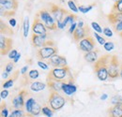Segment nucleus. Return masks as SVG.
<instances>
[{
	"instance_id": "f257e3e1",
	"label": "nucleus",
	"mask_w": 122,
	"mask_h": 117,
	"mask_svg": "<svg viewBox=\"0 0 122 117\" xmlns=\"http://www.w3.org/2000/svg\"><path fill=\"white\" fill-rule=\"evenodd\" d=\"M47 79L73 83V78L71 76L70 68L68 66L63 68H53L47 75Z\"/></svg>"
},
{
	"instance_id": "f03ea898",
	"label": "nucleus",
	"mask_w": 122,
	"mask_h": 117,
	"mask_svg": "<svg viewBox=\"0 0 122 117\" xmlns=\"http://www.w3.org/2000/svg\"><path fill=\"white\" fill-rule=\"evenodd\" d=\"M110 54H104L98 59L94 64V71L100 81H106L108 77V65L110 61Z\"/></svg>"
},
{
	"instance_id": "7ed1b4c3",
	"label": "nucleus",
	"mask_w": 122,
	"mask_h": 117,
	"mask_svg": "<svg viewBox=\"0 0 122 117\" xmlns=\"http://www.w3.org/2000/svg\"><path fill=\"white\" fill-rule=\"evenodd\" d=\"M120 62L117 55H111L108 65V77L111 81H114L119 77L120 72Z\"/></svg>"
},
{
	"instance_id": "20e7f679",
	"label": "nucleus",
	"mask_w": 122,
	"mask_h": 117,
	"mask_svg": "<svg viewBox=\"0 0 122 117\" xmlns=\"http://www.w3.org/2000/svg\"><path fill=\"white\" fill-rule=\"evenodd\" d=\"M48 103L50 105V108L54 112H57L61 110L65 104L66 99L61 96L58 92H50V96L48 98Z\"/></svg>"
},
{
	"instance_id": "39448f33",
	"label": "nucleus",
	"mask_w": 122,
	"mask_h": 117,
	"mask_svg": "<svg viewBox=\"0 0 122 117\" xmlns=\"http://www.w3.org/2000/svg\"><path fill=\"white\" fill-rule=\"evenodd\" d=\"M39 15H40V18L41 20L44 23L46 28L48 30H51V31H55L56 30L57 27V23L55 21V19L53 18V16L51 15V13L45 10V9H42L39 11Z\"/></svg>"
},
{
	"instance_id": "423d86ee",
	"label": "nucleus",
	"mask_w": 122,
	"mask_h": 117,
	"mask_svg": "<svg viewBox=\"0 0 122 117\" xmlns=\"http://www.w3.org/2000/svg\"><path fill=\"white\" fill-rule=\"evenodd\" d=\"M50 13L53 16V18L55 19V21L56 23L62 22L67 15L70 14V12H68L65 9L61 8L58 5H56L54 3L50 4Z\"/></svg>"
},
{
	"instance_id": "0eeeda50",
	"label": "nucleus",
	"mask_w": 122,
	"mask_h": 117,
	"mask_svg": "<svg viewBox=\"0 0 122 117\" xmlns=\"http://www.w3.org/2000/svg\"><path fill=\"white\" fill-rule=\"evenodd\" d=\"M58 52V49L56 46H54V47H50V46H46V47H42V48H40L36 54H37V57L40 59V60H45L50 57H52L53 55L56 54Z\"/></svg>"
},
{
	"instance_id": "6e6552de",
	"label": "nucleus",
	"mask_w": 122,
	"mask_h": 117,
	"mask_svg": "<svg viewBox=\"0 0 122 117\" xmlns=\"http://www.w3.org/2000/svg\"><path fill=\"white\" fill-rule=\"evenodd\" d=\"M47 28H46L44 23L41 20L39 12L35 15L34 17V21H33V24H32V31L33 34H37V35H45L47 34Z\"/></svg>"
},
{
	"instance_id": "1a4fd4ad",
	"label": "nucleus",
	"mask_w": 122,
	"mask_h": 117,
	"mask_svg": "<svg viewBox=\"0 0 122 117\" xmlns=\"http://www.w3.org/2000/svg\"><path fill=\"white\" fill-rule=\"evenodd\" d=\"M27 95V91L25 89H22L19 94L12 99V106L15 110H23L24 106H25V98Z\"/></svg>"
},
{
	"instance_id": "9d476101",
	"label": "nucleus",
	"mask_w": 122,
	"mask_h": 117,
	"mask_svg": "<svg viewBox=\"0 0 122 117\" xmlns=\"http://www.w3.org/2000/svg\"><path fill=\"white\" fill-rule=\"evenodd\" d=\"M47 64L52 66L53 68H63V67H67L68 63L67 60L64 56L59 55V54H55L52 57L47 60Z\"/></svg>"
},
{
	"instance_id": "9b49d317",
	"label": "nucleus",
	"mask_w": 122,
	"mask_h": 117,
	"mask_svg": "<svg viewBox=\"0 0 122 117\" xmlns=\"http://www.w3.org/2000/svg\"><path fill=\"white\" fill-rule=\"evenodd\" d=\"M12 39L10 38H7L4 36H1L0 38V50H1V55L9 54L10 52L12 50Z\"/></svg>"
},
{
	"instance_id": "f8f14e48",
	"label": "nucleus",
	"mask_w": 122,
	"mask_h": 117,
	"mask_svg": "<svg viewBox=\"0 0 122 117\" xmlns=\"http://www.w3.org/2000/svg\"><path fill=\"white\" fill-rule=\"evenodd\" d=\"M79 48L81 51L85 52V53H89L94 50L95 48V40L91 36L85 38L84 39H82L79 42Z\"/></svg>"
},
{
	"instance_id": "ddd939ff",
	"label": "nucleus",
	"mask_w": 122,
	"mask_h": 117,
	"mask_svg": "<svg viewBox=\"0 0 122 117\" xmlns=\"http://www.w3.org/2000/svg\"><path fill=\"white\" fill-rule=\"evenodd\" d=\"M89 36H90V28L88 27V25H85L84 27H77L72 35L73 39L76 42L81 41L82 39Z\"/></svg>"
},
{
	"instance_id": "4468645a",
	"label": "nucleus",
	"mask_w": 122,
	"mask_h": 117,
	"mask_svg": "<svg viewBox=\"0 0 122 117\" xmlns=\"http://www.w3.org/2000/svg\"><path fill=\"white\" fill-rule=\"evenodd\" d=\"M47 38H48V34H45V35H37V34H33L32 37H31V42H32L33 47L39 48V49L44 47L46 41L48 40Z\"/></svg>"
},
{
	"instance_id": "2eb2a0df",
	"label": "nucleus",
	"mask_w": 122,
	"mask_h": 117,
	"mask_svg": "<svg viewBox=\"0 0 122 117\" xmlns=\"http://www.w3.org/2000/svg\"><path fill=\"white\" fill-rule=\"evenodd\" d=\"M47 83V86L49 88L50 92H60L62 91V86L64 84L65 82H61V81H54V80H46Z\"/></svg>"
},
{
	"instance_id": "dca6fc26",
	"label": "nucleus",
	"mask_w": 122,
	"mask_h": 117,
	"mask_svg": "<svg viewBox=\"0 0 122 117\" xmlns=\"http://www.w3.org/2000/svg\"><path fill=\"white\" fill-rule=\"evenodd\" d=\"M1 8L7 10H14L18 8V1L17 0H0Z\"/></svg>"
},
{
	"instance_id": "f3484780",
	"label": "nucleus",
	"mask_w": 122,
	"mask_h": 117,
	"mask_svg": "<svg viewBox=\"0 0 122 117\" xmlns=\"http://www.w3.org/2000/svg\"><path fill=\"white\" fill-rule=\"evenodd\" d=\"M107 20L112 25L117 24L122 21V12H110L107 14Z\"/></svg>"
},
{
	"instance_id": "a211bd4d",
	"label": "nucleus",
	"mask_w": 122,
	"mask_h": 117,
	"mask_svg": "<svg viewBox=\"0 0 122 117\" xmlns=\"http://www.w3.org/2000/svg\"><path fill=\"white\" fill-rule=\"evenodd\" d=\"M109 117H122V105H114L108 109Z\"/></svg>"
},
{
	"instance_id": "6ab92c4d",
	"label": "nucleus",
	"mask_w": 122,
	"mask_h": 117,
	"mask_svg": "<svg viewBox=\"0 0 122 117\" xmlns=\"http://www.w3.org/2000/svg\"><path fill=\"white\" fill-rule=\"evenodd\" d=\"M100 53V50L96 49L89 53H86L84 54V59L88 63H95L98 61V54Z\"/></svg>"
},
{
	"instance_id": "aec40b11",
	"label": "nucleus",
	"mask_w": 122,
	"mask_h": 117,
	"mask_svg": "<svg viewBox=\"0 0 122 117\" xmlns=\"http://www.w3.org/2000/svg\"><path fill=\"white\" fill-rule=\"evenodd\" d=\"M62 91L68 95V96H71L72 94H74L77 91L76 85H74L73 83H64L63 86H62Z\"/></svg>"
},
{
	"instance_id": "412c9836",
	"label": "nucleus",
	"mask_w": 122,
	"mask_h": 117,
	"mask_svg": "<svg viewBox=\"0 0 122 117\" xmlns=\"http://www.w3.org/2000/svg\"><path fill=\"white\" fill-rule=\"evenodd\" d=\"M21 71H19V70H17L15 71L13 75H12V77H10L7 82H5L3 84H2V87L4 88V89H8V88H10L13 86V83H14V82H15V80L18 78V76H19V73H20Z\"/></svg>"
},
{
	"instance_id": "4be33fe9",
	"label": "nucleus",
	"mask_w": 122,
	"mask_h": 117,
	"mask_svg": "<svg viewBox=\"0 0 122 117\" xmlns=\"http://www.w3.org/2000/svg\"><path fill=\"white\" fill-rule=\"evenodd\" d=\"M76 19H77V16L75 14H72V13L68 14L64 18V20L62 21L64 27H66V26H68V25H70V26L72 25V24L75 23V20H76Z\"/></svg>"
},
{
	"instance_id": "5701e85b",
	"label": "nucleus",
	"mask_w": 122,
	"mask_h": 117,
	"mask_svg": "<svg viewBox=\"0 0 122 117\" xmlns=\"http://www.w3.org/2000/svg\"><path fill=\"white\" fill-rule=\"evenodd\" d=\"M46 87V84L41 83V82H34L32 83L30 85V89L34 92H40V91H42L44 90Z\"/></svg>"
},
{
	"instance_id": "b1692460",
	"label": "nucleus",
	"mask_w": 122,
	"mask_h": 117,
	"mask_svg": "<svg viewBox=\"0 0 122 117\" xmlns=\"http://www.w3.org/2000/svg\"><path fill=\"white\" fill-rule=\"evenodd\" d=\"M15 117H35L33 114L28 113L26 111H24V110H14L11 112Z\"/></svg>"
},
{
	"instance_id": "393cba45",
	"label": "nucleus",
	"mask_w": 122,
	"mask_h": 117,
	"mask_svg": "<svg viewBox=\"0 0 122 117\" xmlns=\"http://www.w3.org/2000/svg\"><path fill=\"white\" fill-rule=\"evenodd\" d=\"M5 33V35H12L13 34V30L10 27H9L6 24H4L3 21H1V34L3 35Z\"/></svg>"
},
{
	"instance_id": "a878e982",
	"label": "nucleus",
	"mask_w": 122,
	"mask_h": 117,
	"mask_svg": "<svg viewBox=\"0 0 122 117\" xmlns=\"http://www.w3.org/2000/svg\"><path fill=\"white\" fill-rule=\"evenodd\" d=\"M23 30H24V38H27L28 30H29V18L26 16L24 20L23 24Z\"/></svg>"
},
{
	"instance_id": "bb28decb",
	"label": "nucleus",
	"mask_w": 122,
	"mask_h": 117,
	"mask_svg": "<svg viewBox=\"0 0 122 117\" xmlns=\"http://www.w3.org/2000/svg\"><path fill=\"white\" fill-rule=\"evenodd\" d=\"M36 102L34 98H28L27 100H25V111L28 112V113H31L32 114V109H33V105L34 103Z\"/></svg>"
},
{
	"instance_id": "cd10ccee",
	"label": "nucleus",
	"mask_w": 122,
	"mask_h": 117,
	"mask_svg": "<svg viewBox=\"0 0 122 117\" xmlns=\"http://www.w3.org/2000/svg\"><path fill=\"white\" fill-rule=\"evenodd\" d=\"M111 12H122V0H117L115 2Z\"/></svg>"
},
{
	"instance_id": "c85d7f7f",
	"label": "nucleus",
	"mask_w": 122,
	"mask_h": 117,
	"mask_svg": "<svg viewBox=\"0 0 122 117\" xmlns=\"http://www.w3.org/2000/svg\"><path fill=\"white\" fill-rule=\"evenodd\" d=\"M95 4H91V5H88V6H85V5H79L78 7V10L82 12V13H87L91 10L92 9L94 8Z\"/></svg>"
},
{
	"instance_id": "c756f323",
	"label": "nucleus",
	"mask_w": 122,
	"mask_h": 117,
	"mask_svg": "<svg viewBox=\"0 0 122 117\" xmlns=\"http://www.w3.org/2000/svg\"><path fill=\"white\" fill-rule=\"evenodd\" d=\"M41 112V106L37 102H35L34 105H33V109H32V114H33L34 116H39Z\"/></svg>"
},
{
	"instance_id": "7c9ffc66",
	"label": "nucleus",
	"mask_w": 122,
	"mask_h": 117,
	"mask_svg": "<svg viewBox=\"0 0 122 117\" xmlns=\"http://www.w3.org/2000/svg\"><path fill=\"white\" fill-rule=\"evenodd\" d=\"M1 117H9V110L5 102L1 103Z\"/></svg>"
},
{
	"instance_id": "2f4dec72",
	"label": "nucleus",
	"mask_w": 122,
	"mask_h": 117,
	"mask_svg": "<svg viewBox=\"0 0 122 117\" xmlns=\"http://www.w3.org/2000/svg\"><path fill=\"white\" fill-rule=\"evenodd\" d=\"M53 110L51 109L50 110V108L49 107H47V106H45V107H43L42 109H41V112H42V114L43 115H45V116L47 117H52L53 116Z\"/></svg>"
},
{
	"instance_id": "473e14b6",
	"label": "nucleus",
	"mask_w": 122,
	"mask_h": 117,
	"mask_svg": "<svg viewBox=\"0 0 122 117\" xmlns=\"http://www.w3.org/2000/svg\"><path fill=\"white\" fill-rule=\"evenodd\" d=\"M40 75V72L38 69H32L28 72V78L31 80H36Z\"/></svg>"
},
{
	"instance_id": "72a5a7b5",
	"label": "nucleus",
	"mask_w": 122,
	"mask_h": 117,
	"mask_svg": "<svg viewBox=\"0 0 122 117\" xmlns=\"http://www.w3.org/2000/svg\"><path fill=\"white\" fill-rule=\"evenodd\" d=\"M94 37H95V39H97V41L101 44V45H104V44L106 43L105 39H104V38H102V36H100L97 32H95V33H94Z\"/></svg>"
},
{
	"instance_id": "f704fd0d",
	"label": "nucleus",
	"mask_w": 122,
	"mask_h": 117,
	"mask_svg": "<svg viewBox=\"0 0 122 117\" xmlns=\"http://www.w3.org/2000/svg\"><path fill=\"white\" fill-rule=\"evenodd\" d=\"M112 103L114 105H122V97L120 96H115L112 98Z\"/></svg>"
},
{
	"instance_id": "c9c22d12",
	"label": "nucleus",
	"mask_w": 122,
	"mask_h": 117,
	"mask_svg": "<svg viewBox=\"0 0 122 117\" xmlns=\"http://www.w3.org/2000/svg\"><path fill=\"white\" fill-rule=\"evenodd\" d=\"M68 6H69V8H70L73 12H77V11L79 10L73 0H69V1H68Z\"/></svg>"
},
{
	"instance_id": "e433bc0d",
	"label": "nucleus",
	"mask_w": 122,
	"mask_h": 117,
	"mask_svg": "<svg viewBox=\"0 0 122 117\" xmlns=\"http://www.w3.org/2000/svg\"><path fill=\"white\" fill-rule=\"evenodd\" d=\"M103 48H104V50H106V51H108V52H110V51L114 50V48H115V44H114V42H112V41H106V43L103 45Z\"/></svg>"
},
{
	"instance_id": "4c0bfd02",
	"label": "nucleus",
	"mask_w": 122,
	"mask_h": 117,
	"mask_svg": "<svg viewBox=\"0 0 122 117\" xmlns=\"http://www.w3.org/2000/svg\"><path fill=\"white\" fill-rule=\"evenodd\" d=\"M91 26H92V28L95 30L97 33H102V32H103V30L101 28L100 24H99L98 23H96V22H92V23H91Z\"/></svg>"
},
{
	"instance_id": "58836bf2",
	"label": "nucleus",
	"mask_w": 122,
	"mask_h": 117,
	"mask_svg": "<svg viewBox=\"0 0 122 117\" xmlns=\"http://www.w3.org/2000/svg\"><path fill=\"white\" fill-rule=\"evenodd\" d=\"M113 27H114V30H115L117 33H118V34L121 33L122 32V21L119 22V23H117V24H114Z\"/></svg>"
},
{
	"instance_id": "ea45409f",
	"label": "nucleus",
	"mask_w": 122,
	"mask_h": 117,
	"mask_svg": "<svg viewBox=\"0 0 122 117\" xmlns=\"http://www.w3.org/2000/svg\"><path fill=\"white\" fill-rule=\"evenodd\" d=\"M13 63L12 62H10V63H8L7 64V66H6V68H5V71H7V72H9V73H10L11 71H12V69H13Z\"/></svg>"
},
{
	"instance_id": "a19ab883",
	"label": "nucleus",
	"mask_w": 122,
	"mask_h": 117,
	"mask_svg": "<svg viewBox=\"0 0 122 117\" xmlns=\"http://www.w3.org/2000/svg\"><path fill=\"white\" fill-rule=\"evenodd\" d=\"M19 53L17 52V50H11L10 52V54H8L9 55V58L10 59H14L17 56V54H18Z\"/></svg>"
},
{
	"instance_id": "79ce46f5",
	"label": "nucleus",
	"mask_w": 122,
	"mask_h": 117,
	"mask_svg": "<svg viewBox=\"0 0 122 117\" xmlns=\"http://www.w3.org/2000/svg\"><path fill=\"white\" fill-rule=\"evenodd\" d=\"M103 34L105 35V36H107V37H112L113 36V31L110 29L109 27H105L104 29H103Z\"/></svg>"
},
{
	"instance_id": "37998d69",
	"label": "nucleus",
	"mask_w": 122,
	"mask_h": 117,
	"mask_svg": "<svg viewBox=\"0 0 122 117\" xmlns=\"http://www.w3.org/2000/svg\"><path fill=\"white\" fill-rule=\"evenodd\" d=\"M2 15H5V17H10V18H12V16L15 15V11L14 10H7V11H5V13H3Z\"/></svg>"
},
{
	"instance_id": "c03bdc74",
	"label": "nucleus",
	"mask_w": 122,
	"mask_h": 117,
	"mask_svg": "<svg viewBox=\"0 0 122 117\" xmlns=\"http://www.w3.org/2000/svg\"><path fill=\"white\" fill-rule=\"evenodd\" d=\"M77 28V24L76 23H74L72 25H71L70 26V29H69V33L70 34H71V35H73V33H74V31H75V29Z\"/></svg>"
},
{
	"instance_id": "a18cd8bd",
	"label": "nucleus",
	"mask_w": 122,
	"mask_h": 117,
	"mask_svg": "<svg viewBox=\"0 0 122 117\" xmlns=\"http://www.w3.org/2000/svg\"><path fill=\"white\" fill-rule=\"evenodd\" d=\"M38 65L40 68H41L42 69H48V65L43 63L42 61H38Z\"/></svg>"
},
{
	"instance_id": "49530a36",
	"label": "nucleus",
	"mask_w": 122,
	"mask_h": 117,
	"mask_svg": "<svg viewBox=\"0 0 122 117\" xmlns=\"http://www.w3.org/2000/svg\"><path fill=\"white\" fill-rule=\"evenodd\" d=\"M8 95H9V91H8L7 89H4V90L1 92V98H6L8 97Z\"/></svg>"
},
{
	"instance_id": "de8ad7c7",
	"label": "nucleus",
	"mask_w": 122,
	"mask_h": 117,
	"mask_svg": "<svg viewBox=\"0 0 122 117\" xmlns=\"http://www.w3.org/2000/svg\"><path fill=\"white\" fill-rule=\"evenodd\" d=\"M9 23H10V26H12V27H14V26L16 25V20L14 19V18H10Z\"/></svg>"
},
{
	"instance_id": "09e8293b",
	"label": "nucleus",
	"mask_w": 122,
	"mask_h": 117,
	"mask_svg": "<svg viewBox=\"0 0 122 117\" xmlns=\"http://www.w3.org/2000/svg\"><path fill=\"white\" fill-rule=\"evenodd\" d=\"M27 69H28V66H25V67H24V68H21V74L22 75H25V73L27 72Z\"/></svg>"
},
{
	"instance_id": "8fccbe9b",
	"label": "nucleus",
	"mask_w": 122,
	"mask_h": 117,
	"mask_svg": "<svg viewBox=\"0 0 122 117\" xmlns=\"http://www.w3.org/2000/svg\"><path fill=\"white\" fill-rule=\"evenodd\" d=\"M85 24H84V22L83 21H79L78 24H77V27H84Z\"/></svg>"
},
{
	"instance_id": "3c124183",
	"label": "nucleus",
	"mask_w": 122,
	"mask_h": 117,
	"mask_svg": "<svg viewBox=\"0 0 122 117\" xmlns=\"http://www.w3.org/2000/svg\"><path fill=\"white\" fill-rule=\"evenodd\" d=\"M20 57H21V54H17V56L13 59V62H14V63H17V62H18V60L20 59Z\"/></svg>"
},
{
	"instance_id": "603ef678",
	"label": "nucleus",
	"mask_w": 122,
	"mask_h": 117,
	"mask_svg": "<svg viewBox=\"0 0 122 117\" xmlns=\"http://www.w3.org/2000/svg\"><path fill=\"white\" fill-rule=\"evenodd\" d=\"M9 72H7V71H4L3 74H2V77L4 78V79H6V78H8V76H9Z\"/></svg>"
},
{
	"instance_id": "864d4df0",
	"label": "nucleus",
	"mask_w": 122,
	"mask_h": 117,
	"mask_svg": "<svg viewBox=\"0 0 122 117\" xmlns=\"http://www.w3.org/2000/svg\"><path fill=\"white\" fill-rule=\"evenodd\" d=\"M106 98H107V95H106V94H104L103 96H102V97H101V99H102V100H103V99H106Z\"/></svg>"
},
{
	"instance_id": "5fc2aeb1",
	"label": "nucleus",
	"mask_w": 122,
	"mask_h": 117,
	"mask_svg": "<svg viewBox=\"0 0 122 117\" xmlns=\"http://www.w3.org/2000/svg\"><path fill=\"white\" fill-rule=\"evenodd\" d=\"M119 77L122 79V63H121V65H120V72H119Z\"/></svg>"
},
{
	"instance_id": "6e6d98bb",
	"label": "nucleus",
	"mask_w": 122,
	"mask_h": 117,
	"mask_svg": "<svg viewBox=\"0 0 122 117\" xmlns=\"http://www.w3.org/2000/svg\"><path fill=\"white\" fill-rule=\"evenodd\" d=\"M9 117H15V116H14V114H13V113L11 112V113H10V114L9 115Z\"/></svg>"
},
{
	"instance_id": "4d7b16f0",
	"label": "nucleus",
	"mask_w": 122,
	"mask_h": 117,
	"mask_svg": "<svg viewBox=\"0 0 122 117\" xmlns=\"http://www.w3.org/2000/svg\"><path fill=\"white\" fill-rule=\"evenodd\" d=\"M119 36H120V37L122 38V32H121V33H119Z\"/></svg>"
},
{
	"instance_id": "13d9d810",
	"label": "nucleus",
	"mask_w": 122,
	"mask_h": 117,
	"mask_svg": "<svg viewBox=\"0 0 122 117\" xmlns=\"http://www.w3.org/2000/svg\"><path fill=\"white\" fill-rule=\"evenodd\" d=\"M115 1H117V0H115Z\"/></svg>"
}]
</instances>
